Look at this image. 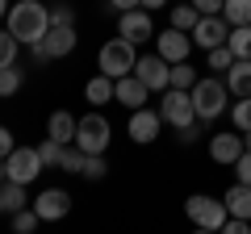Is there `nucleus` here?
I'll use <instances>...</instances> for the list:
<instances>
[{
    "label": "nucleus",
    "mask_w": 251,
    "mask_h": 234,
    "mask_svg": "<svg viewBox=\"0 0 251 234\" xmlns=\"http://www.w3.org/2000/svg\"><path fill=\"white\" fill-rule=\"evenodd\" d=\"M9 34L21 46H38L50 34V4H42V0H17L9 9Z\"/></svg>",
    "instance_id": "1"
},
{
    "label": "nucleus",
    "mask_w": 251,
    "mask_h": 234,
    "mask_svg": "<svg viewBox=\"0 0 251 234\" xmlns=\"http://www.w3.org/2000/svg\"><path fill=\"white\" fill-rule=\"evenodd\" d=\"M226 100H230L226 80H218V75H201L197 88H193V109H197V121H218V117L230 109Z\"/></svg>",
    "instance_id": "2"
},
{
    "label": "nucleus",
    "mask_w": 251,
    "mask_h": 234,
    "mask_svg": "<svg viewBox=\"0 0 251 234\" xmlns=\"http://www.w3.org/2000/svg\"><path fill=\"white\" fill-rule=\"evenodd\" d=\"M134 63H138V50H134V42H126V38H109L105 46H100V54H97V67H100V75H109V80H126V75H134Z\"/></svg>",
    "instance_id": "3"
},
{
    "label": "nucleus",
    "mask_w": 251,
    "mask_h": 234,
    "mask_svg": "<svg viewBox=\"0 0 251 234\" xmlns=\"http://www.w3.org/2000/svg\"><path fill=\"white\" fill-rule=\"evenodd\" d=\"M184 217L193 222V230H214V234L230 222L226 201L222 197H205V192H193V197L184 201Z\"/></svg>",
    "instance_id": "4"
},
{
    "label": "nucleus",
    "mask_w": 251,
    "mask_h": 234,
    "mask_svg": "<svg viewBox=\"0 0 251 234\" xmlns=\"http://www.w3.org/2000/svg\"><path fill=\"white\" fill-rule=\"evenodd\" d=\"M109 138H113L109 117H100V113H84L80 117V126H75V146H80L84 155H105Z\"/></svg>",
    "instance_id": "5"
},
{
    "label": "nucleus",
    "mask_w": 251,
    "mask_h": 234,
    "mask_svg": "<svg viewBox=\"0 0 251 234\" xmlns=\"http://www.w3.org/2000/svg\"><path fill=\"white\" fill-rule=\"evenodd\" d=\"M159 117L163 126H176V130H188L197 121V109H193V92H180V88H168L159 96Z\"/></svg>",
    "instance_id": "6"
},
{
    "label": "nucleus",
    "mask_w": 251,
    "mask_h": 234,
    "mask_svg": "<svg viewBox=\"0 0 251 234\" xmlns=\"http://www.w3.org/2000/svg\"><path fill=\"white\" fill-rule=\"evenodd\" d=\"M75 42H80V34H75V25H50V34L42 38L38 46H29V54H34V63H50V59H67V54L75 50Z\"/></svg>",
    "instance_id": "7"
},
{
    "label": "nucleus",
    "mask_w": 251,
    "mask_h": 234,
    "mask_svg": "<svg viewBox=\"0 0 251 234\" xmlns=\"http://www.w3.org/2000/svg\"><path fill=\"white\" fill-rule=\"evenodd\" d=\"M4 167H9V180H13V184H34L38 176H42V159H38V146H17V151L4 159Z\"/></svg>",
    "instance_id": "8"
},
{
    "label": "nucleus",
    "mask_w": 251,
    "mask_h": 234,
    "mask_svg": "<svg viewBox=\"0 0 251 234\" xmlns=\"http://www.w3.org/2000/svg\"><path fill=\"white\" fill-rule=\"evenodd\" d=\"M29 209H34L42 222H63V217L72 213V192H67V188H42Z\"/></svg>",
    "instance_id": "9"
},
{
    "label": "nucleus",
    "mask_w": 251,
    "mask_h": 234,
    "mask_svg": "<svg viewBox=\"0 0 251 234\" xmlns=\"http://www.w3.org/2000/svg\"><path fill=\"white\" fill-rule=\"evenodd\" d=\"M134 75H138L151 92H159V96L172 88V63H163L159 54H143V59L134 63Z\"/></svg>",
    "instance_id": "10"
},
{
    "label": "nucleus",
    "mask_w": 251,
    "mask_h": 234,
    "mask_svg": "<svg viewBox=\"0 0 251 234\" xmlns=\"http://www.w3.org/2000/svg\"><path fill=\"white\" fill-rule=\"evenodd\" d=\"M155 54H159L163 63H188V54H193V38L180 34V29H168V34H155Z\"/></svg>",
    "instance_id": "11"
},
{
    "label": "nucleus",
    "mask_w": 251,
    "mask_h": 234,
    "mask_svg": "<svg viewBox=\"0 0 251 234\" xmlns=\"http://www.w3.org/2000/svg\"><path fill=\"white\" fill-rule=\"evenodd\" d=\"M193 46H201V50H218V46H226V38H230V25H226V17H201L197 29H193Z\"/></svg>",
    "instance_id": "12"
},
{
    "label": "nucleus",
    "mask_w": 251,
    "mask_h": 234,
    "mask_svg": "<svg viewBox=\"0 0 251 234\" xmlns=\"http://www.w3.org/2000/svg\"><path fill=\"white\" fill-rule=\"evenodd\" d=\"M130 138H134L138 146H151L155 138H159V130H163V117H159V109H138V113H130Z\"/></svg>",
    "instance_id": "13"
},
{
    "label": "nucleus",
    "mask_w": 251,
    "mask_h": 234,
    "mask_svg": "<svg viewBox=\"0 0 251 234\" xmlns=\"http://www.w3.org/2000/svg\"><path fill=\"white\" fill-rule=\"evenodd\" d=\"M117 38H126V42H147V38H155V25H151V13L147 9H134V13H122L117 17Z\"/></svg>",
    "instance_id": "14"
},
{
    "label": "nucleus",
    "mask_w": 251,
    "mask_h": 234,
    "mask_svg": "<svg viewBox=\"0 0 251 234\" xmlns=\"http://www.w3.org/2000/svg\"><path fill=\"white\" fill-rule=\"evenodd\" d=\"M209 159L222 163V167H234V163L243 159V134L234 130V134H214L209 138Z\"/></svg>",
    "instance_id": "15"
},
{
    "label": "nucleus",
    "mask_w": 251,
    "mask_h": 234,
    "mask_svg": "<svg viewBox=\"0 0 251 234\" xmlns=\"http://www.w3.org/2000/svg\"><path fill=\"white\" fill-rule=\"evenodd\" d=\"M75 126H80V117H72L67 109H54L46 121V138H54L59 146H75Z\"/></svg>",
    "instance_id": "16"
},
{
    "label": "nucleus",
    "mask_w": 251,
    "mask_h": 234,
    "mask_svg": "<svg viewBox=\"0 0 251 234\" xmlns=\"http://www.w3.org/2000/svg\"><path fill=\"white\" fill-rule=\"evenodd\" d=\"M117 100H122L130 113H138V109H147V100H151V88H147L138 75H126V80H117Z\"/></svg>",
    "instance_id": "17"
},
{
    "label": "nucleus",
    "mask_w": 251,
    "mask_h": 234,
    "mask_svg": "<svg viewBox=\"0 0 251 234\" xmlns=\"http://www.w3.org/2000/svg\"><path fill=\"white\" fill-rule=\"evenodd\" d=\"M222 201H226V213H230V217L251 222V188H247V184H230V188L222 192Z\"/></svg>",
    "instance_id": "18"
},
{
    "label": "nucleus",
    "mask_w": 251,
    "mask_h": 234,
    "mask_svg": "<svg viewBox=\"0 0 251 234\" xmlns=\"http://www.w3.org/2000/svg\"><path fill=\"white\" fill-rule=\"evenodd\" d=\"M84 100H88L92 109L109 105V100H117V84L109 80V75H92V80L84 84Z\"/></svg>",
    "instance_id": "19"
},
{
    "label": "nucleus",
    "mask_w": 251,
    "mask_h": 234,
    "mask_svg": "<svg viewBox=\"0 0 251 234\" xmlns=\"http://www.w3.org/2000/svg\"><path fill=\"white\" fill-rule=\"evenodd\" d=\"M226 88H230L234 100L251 96V59H234V67L226 71Z\"/></svg>",
    "instance_id": "20"
},
{
    "label": "nucleus",
    "mask_w": 251,
    "mask_h": 234,
    "mask_svg": "<svg viewBox=\"0 0 251 234\" xmlns=\"http://www.w3.org/2000/svg\"><path fill=\"white\" fill-rule=\"evenodd\" d=\"M0 197H4V209H9V217H13V213H21V209H29L25 184H13V180H4V184H0Z\"/></svg>",
    "instance_id": "21"
},
{
    "label": "nucleus",
    "mask_w": 251,
    "mask_h": 234,
    "mask_svg": "<svg viewBox=\"0 0 251 234\" xmlns=\"http://www.w3.org/2000/svg\"><path fill=\"white\" fill-rule=\"evenodd\" d=\"M197 21H201V13L193 9V4H172V29H180V34H193L197 29Z\"/></svg>",
    "instance_id": "22"
},
{
    "label": "nucleus",
    "mask_w": 251,
    "mask_h": 234,
    "mask_svg": "<svg viewBox=\"0 0 251 234\" xmlns=\"http://www.w3.org/2000/svg\"><path fill=\"white\" fill-rule=\"evenodd\" d=\"M226 25L239 29V25H251V0H226V9H222Z\"/></svg>",
    "instance_id": "23"
},
{
    "label": "nucleus",
    "mask_w": 251,
    "mask_h": 234,
    "mask_svg": "<svg viewBox=\"0 0 251 234\" xmlns=\"http://www.w3.org/2000/svg\"><path fill=\"white\" fill-rule=\"evenodd\" d=\"M197 80H201V71H197L193 63H176V67H172V88L193 92V88H197Z\"/></svg>",
    "instance_id": "24"
},
{
    "label": "nucleus",
    "mask_w": 251,
    "mask_h": 234,
    "mask_svg": "<svg viewBox=\"0 0 251 234\" xmlns=\"http://www.w3.org/2000/svg\"><path fill=\"white\" fill-rule=\"evenodd\" d=\"M226 46H230V54H234V59H251V25H239V29H230Z\"/></svg>",
    "instance_id": "25"
},
{
    "label": "nucleus",
    "mask_w": 251,
    "mask_h": 234,
    "mask_svg": "<svg viewBox=\"0 0 251 234\" xmlns=\"http://www.w3.org/2000/svg\"><path fill=\"white\" fill-rule=\"evenodd\" d=\"M205 59H209V75H226V71H230V67H234V54H230V46H218V50H209L205 54Z\"/></svg>",
    "instance_id": "26"
},
{
    "label": "nucleus",
    "mask_w": 251,
    "mask_h": 234,
    "mask_svg": "<svg viewBox=\"0 0 251 234\" xmlns=\"http://www.w3.org/2000/svg\"><path fill=\"white\" fill-rule=\"evenodd\" d=\"M17 50H21V42L9 29H0V71H4V67H17Z\"/></svg>",
    "instance_id": "27"
},
{
    "label": "nucleus",
    "mask_w": 251,
    "mask_h": 234,
    "mask_svg": "<svg viewBox=\"0 0 251 234\" xmlns=\"http://www.w3.org/2000/svg\"><path fill=\"white\" fill-rule=\"evenodd\" d=\"M38 226H42V217H38L34 209H21V213H13V222H9V230H13V234H34Z\"/></svg>",
    "instance_id": "28"
},
{
    "label": "nucleus",
    "mask_w": 251,
    "mask_h": 234,
    "mask_svg": "<svg viewBox=\"0 0 251 234\" xmlns=\"http://www.w3.org/2000/svg\"><path fill=\"white\" fill-rule=\"evenodd\" d=\"M230 121H234L239 134H247V130H251V96H243V100H234V105H230Z\"/></svg>",
    "instance_id": "29"
},
{
    "label": "nucleus",
    "mask_w": 251,
    "mask_h": 234,
    "mask_svg": "<svg viewBox=\"0 0 251 234\" xmlns=\"http://www.w3.org/2000/svg\"><path fill=\"white\" fill-rule=\"evenodd\" d=\"M84 180H105L109 176V163H105V155H84V171H80Z\"/></svg>",
    "instance_id": "30"
},
{
    "label": "nucleus",
    "mask_w": 251,
    "mask_h": 234,
    "mask_svg": "<svg viewBox=\"0 0 251 234\" xmlns=\"http://www.w3.org/2000/svg\"><path fill=\"white\" fill-rule=\"evenodd\" d=\"M21 80H25V75H21V67H4V71H0V96L9 100L13 92L21 88Z\"/></svg>",
    "instance_id": "31"
},
{
    "label": "nucleus",
    "mask_w": 251,
    "mask_h": 234,
    "mask_svg": "<svg viewBox=\"0 0 251 234\" xmlns=\"http://www.w3.org/2000/svg\"><path fill=\"white\" fill-rule=\"evenodd\" d=\"M59 171H84V151L80 146H63V159H59Z\"/></svg>",
    "instance_id": "32"
},
{
    "label": "nucleus",
    "mask_w": 251,
    "mask_h": 234,
    "mask_svg": "<svg viewBox=\"0 0 251 234\" xmlns=\"http://www.w3.org/2000/svg\"><path fill=\"white\" fill-rule=\"evenodd\" d=\"M38 159H42V167H59V159H63V146L54 142V138H46V142H38Z\"/></svg>",
    "instance_id": "33"
},
{
    "label": "nucleus",
    "mask_w": 251,
    "mask_h": 234,
    "mask_svg": "<svg viewBox=\"0 0 251 234\" xmlns=\"http://www.w3.org/2000/svg\"><path fill=\"white\" fill-rule=\"evenodd\" d=\"M50 25H67V29L75 25V9L67 0H63V4H50Z\"/></svg>",
    "instance_id": "34"
},
{
    "label": "nucleus",
    "mask_w": 251,
    "mask_h": 234,
    "mask_svg": "<svg viewBox=\"0 0 251 234\" xmlns=\"http://www.w3.org/2000/svg\"><path fill=\"white\" fill-rule=\"evenodd\" d=\"M188 4H193L201 17H222V9H226V0H188Z\"/></svg>",
    "instance_id": "35"
},
{
    "label": "nucleus",
    "mask_w": 251,
    "mask_h": 234,
    "mask_svg": "<svg viewBox=\"0 0 251 234\" xmlns=\"http://www.w3.org/2000/svg\"><path fill=\"white\" fill-rule=\"evenodd\" d=\"M234 184H247L251 188V151H243V159L234 163Z\"/></svg>",
    "instance_id": "36"
},
{
    "label": "nucleus",
    "mask_w": 251,
    "mask_h": 234,
    "mask_svg": "<svg viewBox=\"0 0 251 234\" xmlns=\"http://www.w3.org/2000/svg\"><path fill=\"white\" fill-rule=\"evenodd\" d=\"M109 9L122 17V13H134V9H143V0H109Z\"/></svg>",
    "instance_id": "37"
},
{
    "label": "nucleus",
    "mask_w": 251,
    "mask_h": 234,
    "mask_svg": "<svg viewBox=\"0 0 251 234\" xmlns=\"http://www.w3.org/2000/svg\"><path fill=\"white\" fill-rule=\"evenodd\" d=\"M13 151H17V146H13V134H9V126H0V159H9Z\"/></svg>",
    "instance_id": "38"
},
{
    "label": "nucleus",
    "mask_w": 251,
    "mask_h": 234,
    "mask_svg": "<svg viewBox=\"0 0 251 234\" xmlns=\"http://www.w3.org/2000/svg\"><path fill=\"white\" fill-rule=\"evenodd\" d=\"M218 234H251V222H239V217H230V222H226Z\"/></svg>",
    "instance_id": "39"
},
{
    "label": "nucleus",
    "mask_w": 251,
    "mask_h": 234,
    "mask_svg": "<svg viewBox=\"0 0 251 234\" xmlns=\"http://www.w3.org/2000/svg\"><path fill=\"white\" fill-rule=\"evenodd\" d=\"M197 138H201V121H193L188 130H180V142H184V146H193Z\"/></svg>",
    "instance_id": "40"
},
{
    "label": "nucleus",
    "mask_w": 251,
    "mask_h": 234,
    "mask_svg": "<svg viewBox=\"0 0 251 234\" xmlns=\"http://www.w3.org/2000/svg\"><path fill=\"white\" fill-rule=\"evenodd\" d=\"M143 9H147V13H155V9H168V0H143Z\"/></svg>",
    "instance_id": "41"
},
{
    "label": "nucleus",
    "mask_w": 251,
    "mask_h": 234,
    "mask_svg": "<svg viewBox=\"0 0 251 234\" xmlns=\"http://www.w3.org/2000/svg\"><path fill=\"white\" fill-rule=\"evenodd\" d=\"M4 180H9V167H4V159H0V184H4Z\"/></svg>",
    "instance_id": "42"
},
{
    "label": "nucleus",
    "mask_w": 251,
    "mask_h": 234,
    "mask_svg": "<svg viewBox=\"0 0 251 234\" xmlns=\"http://www.w3.org/2000/svg\"><path fill=\"white\" fill-rule=\"evenodd\" d=\"M243 151H251V130H247V134H243Z\"/></svg>",
    "instance_id": "43"
},
{
    "label": "nucleus",
    "mask_w": 251,
    "mask_h": 234,
    "mask_svg": "<svg viewBox=\"0 0 251 234\" xmlns=\"http://www.w3.org/2000/svg\"><path fill=\"white\" fill-rule=\"evenodd\" d=\"M0 17H9V0H0Z\"/></svg>",
    "instance_id": "44"
},
{
    "label": "nucleus",
    "mask_w": 251,
    "mask_h": 234,
    "mask_svg": "<svg viewBox=\"0 0 251 234\" xmlns=\"http://www.w3.org/2000/svg\"><path fill=\"white\" fill-rule=\"evenodd\" d=\"M193 234H214V230H193Z\"/></svg>",
    "instance_id": "45"
},
{
    "label": "nucleus",
    "mask_w": 251,
    "mask_h": 234,
    "mask_svg": "<svg viewBox=\"0 0 251 234\" xmlns=\"http://www.w3.org/2000/svg\"><path fill=\"white\" fill-rule=\"evenodd\" d=\"M0 213H4V197H0Z\"/></svg>",
    "instance_id": "46"
}]
</instances>
